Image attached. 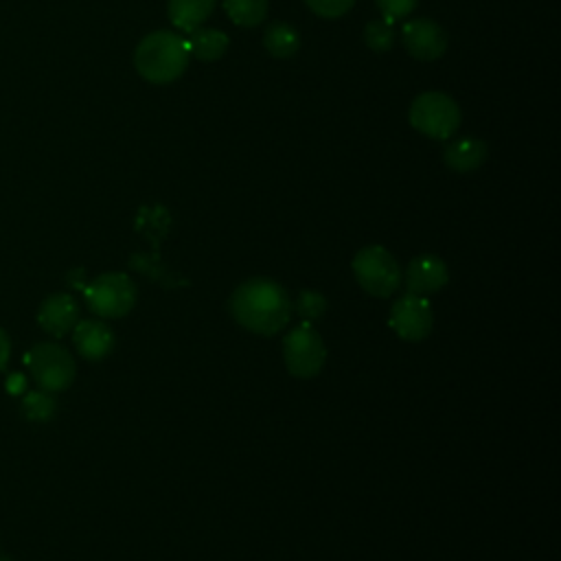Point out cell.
I'll use <instances>...</instances> for the list:
<instances>
[{
    "label": "cell",
    "instance_id": "cell-11",
    "mask_svg": "<svg viewBox=\"0 0 561 561\" xmlns=\"http://www.w3.org/2000/svg\"><path fill=\"white\" fill-rule=\"evenodd\" d=\"M37 322L39 327L53 335V337H64L68 335L75 324L79 322V305L77 300L66 294V291H59V294H50L48 298L42 300L39 309H37Z\"/></svg>",
    "mask_w": 561,
    "mask_h": 561
},
{
    "label": "cell",
    "instance_id": "cell-23",
    "mask_svg": "<svg viewBox=\"0 0 561 561\" xmlns=\"http://www.w3.org/2000/svg\"><path fill=\"white\" fill-rule=\"evenodd\" d=\"M9 357H11V340H9V333L0 329V370L7 368Z\"/></svg>",
    "mask_w": 561,
    "mask_h": 561
},
{
    "label": "cell",
    "instance_id": "cell-2",
    "mask_svg": "<svg viewBox=\"0 0 561 561\" xmlns=\"http://www.w3.org/2000/svg\"><path fill=\"white\" fill-rule=\"evenodd\" d=\"M186 37L173 31H153L140 39L134 50L138 75L151 83L175 81L188 66Z\"/></svg>",
    "mask_w": 561,
    "mask_h": 561
},
{
    "label": "cell",
    "instance_id": "cell-15",
    "mask_svg": "<svg viewBox=\"0 0 561 561\" xmlns=\"http://www.w3.org/2000/svg\"><path fill=\"white\" fill-rule=\"evenodd\" d=\"M169 20L180 31L197 28L215 9V0H169Z\"/></svg>",
    "mask_w": 561,
    "mask_h": 561
},
{
    "label": "cell",
    "instance_id": "cell-20",
    "mask_svg": "<svg viewBox=\"0 0 561 561\" xmlns=\"http://www.w3.org/2000/svg\"><path fill=\"white\" fill-rule=\"evenodd\" d=\"M294 311L302 318V322H311L324 316L327 311V298L316 289H302L298 291L296 300H291Z\"/></svg>",
    "mask_w": 561,
    "mask_h": 561
},
{
    "label": "cell",
    "instance_id": "cell-13",
    "mask_svg": "<svg viewBox=\"0 0 561 561\" xmlns=\"http://www.w3.org/2000/svg\"><path fill=\"white\" fill-rule=\"evenodd\" d=\"M486 160V145L480 138H458L451 140L443 151V162L458 173H469Z\"/></svg>",
    "mask_w": 561,
    "mask_h": 561
},
{
    "label": "cell",
    "instance_id": "cell-19",
    "mask_svg": "<svg viewBox=\"0 0 561 561\" xmlns=\"http://www.w3.org/2000/svg\"><path fill=\"white\" fill-rule=\"evenodd\" d=\"M57 410V401L53 392L33 390L22 397V412L31 421H48Z\"/></svg>",
    "mask_w": 561,
    "mask_h": 561
},
{
    "label": "cell",
    "instance_id": "cell-7",
    "mask_svg": "<svg viewBox=\"0 0 561 561\" xmlns=\"http://www.w3.org/2000/svg\"><path fill=\"white\" fill-rule=\"evenodd\" d=\"M285 368L298 379L316 377L327 362V346L311 322H300L283 337Z\"/></svg>",
    "mask_w": 561,
    "mask_h": 561
},
{
    "label": "cell",
    "instance_id": "cell-3",
    "mask_svg": "<svg viewBox=\"0 0 561 561\" xmlns=\"http://www.w3.org/2000/svg\"><path fill=\"white\" fill-rule=\"evenodd\" d=\"M353 274L357 285L375 298H388L401 287V267L383 245H366L353 256Z\"/></svg>",
    "mask_w": 561,
    "mask_h": 561
},
{
    "label": "cell",
    "instance_id": "cell-18",
    "mask_svg": "<svg viewBox=\"0 0 561 561\" xmlns=\"http://www.w3.org/2000/svg\"><path fill=\"white\" fill-rule=\"evenodd\" d=\"M364 42L370 50L375 53H386L392 48L394 44V28H392V20L390 18H379V20H370L364 26Z\"/></svg>",
    "mask_w": 561,
    "mask_h": 561
},
{
    "label": "cell",
    "instance_id": "cell-5",
    "mask_svg": "<svg viewBox=\"0 0 561 561\" xmlns=\"http://www.w3.org/2000/svg\"><path fill=\"white\" fill-rule=\"evenodd\" d=\"M26 368L39 390L61 392L66 390L77 373L75 359L70 351L57 342H39L35 344L26 357Z\"/></svg>",
    "mask_w": 561,
    "mask_h": 561
},
{
    "label": "cell",
    "instance_id": "cell-17",
    "mask_svg": "<svg viewBox=\"0 0 561 561\" xmlns=\"http://www.w3.org/2000/svg\"><path fill=\"white\" fill-rule=\"evenodd\" d=\"M228 18L239 26H256L267 13V0H224Z\"/></svg>",
    "mask_w": 561,
    "mask_h": 561
},
{
    "label": "cell",
    "instance_id": "cell-1",
    "mask_svg": "<svg viewBox=\"0 0 561 561\" xmlns=\"http://www.w3.org/2000/svg\"><path fill=\"white\" fill-rule=\"evenodd\" d=\"M232 318L256 335H276L291 320L294 307L285 287L272 278H248L230 296Z\"/></svg>",
    "mask_w": 561,
    "mask_h": 561
},
{
    "label": "cell",
    "instance_id": "cell-6",
    "mask_svg": "<svg viewBox=\"0 0 561 561\" xmlns=\"http://www.w3.org/2000/svg\"><path fill=\"white\" fill-rule=\"evenodd\" d=\"M83 296L99 318H123L136 305V285L123 272H105L83 287Z\"/></svg>",
    "mask_w": 561,
    "mask_h": 561
},
{
    "label": "cell",
    "instance_id": "cell-9",
    "mask_svg": "<svg viewBox=\"0 0 561 561\" xmlns=\"http://www.w3.org/2000/svg\"><path fill=\"white\" fill-rule=\"evenodd\" d=\"M405 50L421 61H432L443 57L447 48V33L430 18H412L401 28Z\"/></svg>",
    "mask_w": 561,
    "mask_h": 561
},
{
    "label": "cell",
    "instance_id": "cell-21",
    "mask_svg": "<svg viewBox=\"0 0 561 561\" xmlns=\"http://www.w3.org/2000/svg\"><path fill=\"white\" fill-rule=\"evenodd\" d=\"M305 2L320 18H340L353 7L355 0H305Z\"/></svg>",
    "mask_w": 561,
    "mask_h": 561
},
{
    "label": "cell",
    "instance_id": "cell-12",
    "mask_svg": "<svg viewBox=\"0 0 561 561\" xmlns=\"http://www.w3.org/2000/svg\"><path fill=\"white\" fill-rule=\"evenodd\" d=\"M70 333L75 348L83 359L99 362L114 348V331L105 320H79Z\"/></svg>",
    "mask_w": 561,
    "mask_h": 561
},
{
    "label": "cell",
    "instance_id": "cell-22",
    "mask_svg": "<svg viewBox=\"0 0 561 561\" xmlns=\"http://www.w3.org/2000/svg\"><path fill=\"white\" fill-rule=\"evenodd\" d=\"M419 0H375L377 9L381 11L383 18H390L392 22L399 18H405L414 11Z\"/></svg>",
    "mask_w": 561,
    "mask_h": 561
},
{
    "label": "cell",
    "instance_id": "cell-8",
    "mask_svg": "<svg viewBox=\"0 0 561 561\" xmlns=\"http://www.w3.org/2000/svg\"><path fill=\"white\" fill-rule=\"evenodd\" d=\"M388 324L405 342L425 340L434 327V313H432L430 300L405 291L390 307Z\"/></svg>",
    "mask_w": 561,
    "mask_h": 561
},
{
    "label": "cell",
    "instance_id": "cell-14",
    "mask_svg": "<svg viewBox=\"0 0 561 561\" xmlns=\"http://www.w3.org/2000/svg\"><path fill=\"white\" fill-rule=\"evenodd\" d=\"M188 53L199 61H217L228 48V35L219 28H193L186 35Z\"/></svg>",
    "mask_w": 561,
    "mask_h": 561
},
{
    "label": "cell",
    "instance_id": "cell-16",
    "mask_svg": "<svg viewBox=\"0 0 561 561\" xmlns=\"http://www.w3.org/2000/svg\"><path fill=\"white\" fill-rule=\"evenodd\" d=\"M263 46L265 50L276 59H287L298 53L300 48V35L298 31L287 22H272L263 33Z\"/></svg>",
    "mask_w": 561,
    "mask_h": 561
},
{
    "label": "cell",
    "instance_id": "cell-4",
    "mask_svg": "<svg viewBox=\"0 0 561 561\" xmlns=\"http://www.w3.org/2000/svg\"><path fill=\"white\" fill-rule=\"evenodd\" d=\"M410 125L434 138L447 140L460 127V107L445 92H423L410 105Z\"/></svg>",
    "mask_w": 561,
    "mask_h": 561
},
{
    "label": "cell",
    "instance_id": "cell-10",
    "mask_svg": "<svg viewBox=\"0 0 561 561\" xmlns=\"http://www.w3.org/2000/svg\"><path fill=\"white\" fill-rule=\"evenodd\" d=\"M447 280H449V270L445 261L436 254L414 256L401 276V283H405V291L423 298L438 294L447 285Z\"/></svg>",
    "mask_w": 561,
    "mask_h": 561
}]
</instances>
